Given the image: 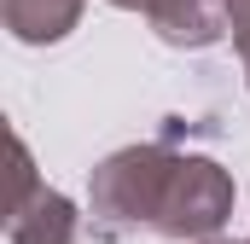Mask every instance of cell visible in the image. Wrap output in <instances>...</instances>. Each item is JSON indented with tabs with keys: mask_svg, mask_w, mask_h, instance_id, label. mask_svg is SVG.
<instances>
[{
	"mask_svg": "<svg viewBox=\"0 0 250 244\" xmlns=\"http://www.w3.org/2000/svg\"><path fill=\"white\" fill-rule=\"evenodd\" d=\"M111 6H117V12H146V18H151L163 0H111Z\"/></svg>",
	"mask_w": 250,
	"mask_h": 244,
	"instance_id": "8992f818",
	"label": "cell"
},
{
	"mask_svg": "<svg viewBox=\"0 0 250 244\" xmlns=\"http://www.w3.org/2000/svg\"><path fill=\"white\" fill-rule=\"evenodd\" d=\"M245 244H250V239H245Z\"/></svg>",
	"mask_w": 250,
	"mask_h": 244,
	"instance_id": "52a82bcc",
	"label": "cell"
},
{
	"mask_svg": "<svg viewBox=\"0 0 250 244\" xmlns=\"http://www.w3.org/2000/svg\"><path fill=\"white\" fill-rule=\"evenodd\" d=\"M227 6V29H233V47L245 59V81H250V0H221Z\"/></svg>",
	"mask_w": 250,
	"mask_h": 244,
	"instance_id": "5b68a950",
	"label": "cell"
},
{
	"mask_svg": "<svg viewBox=\"0 0 250 244\" xmlns=\"http://www.w3.org/2000/svg\"><path fill=\"white\" fill-rule=\"evenodd\" d=\"M151 29L169 41V47H215L227 35V6L221 0H163L151 12Z\"/></svg>",
	"mask_w": 250,
	"mask_h": 244,
	"instance_id": "3957f363",
	"label": "cell"
},
{
	"mask_svg": "<svg viewBox=\"0 0 250 244\" xmlns=\"http://www.w3.org/2000/svg\"><path fill=\"white\" fill-rule=\"evenodd\" d=\"M6 244H76V203L53 186H35L29 198L12 203Z\"/></svg>",
	"mask_w": 250,
	"mask_h": 244,
	"instance_id": "7a4b0ae2",
	"label": "cell"
},
{
	"mask_svg": "<svg viewBox=\"0 0 250 244\" xmlns=\"http://www.w3.org/2000/svg\"><path fill=\"white\" fill-rule=\"evenodd\" d=\"M0 12L23 47H53L82 23V0H0Z\"/></svg>",
	"mask_w": 250,
	"mask_h": 244,
	"instance_id": "277c9868",
	"label": "cell"
},
{
	"mask_svg": "<svg viewBox=\"0 0 250 244\" xmlns=\"http://www.w3.org/2000/svg\"><path fill=\"white\" fill-rule=\"evenodd\" d=\"M181 157L169 140H146V145H123L111 151L93 181H87V203H93V233L99 239H128V233H157L169 192L181 175Z\"/></svg>",
	"mask_w": 250,
	"mask_h": 244,
	"instance_id": "6da1fadb",
	"label": "cell"
}]
</instances>
